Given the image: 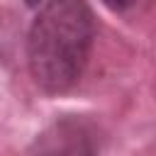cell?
I'll use <instances>...</instances> for the list:
<instances>
[{
  "label": "cell",
  "mask_w": 156,
  "mask_h": 156,
  "mask_svg": "<svg viewBox=\"0 0 156 156\" xmlns=\"http://www.w3.org/2000/svg\"><path fill=\"white\" fill-rule=\"evenodd\" d=\"M95 17L85 0H44L27 34V66L46 93L71 90L85 71Z\"/></svg>",
  "instance_id": "obj_1"
},
{
  "label": "cell",
  "mask_w": 156,
  "mask_h": 156,
  "mask_svg": "<svg viewBox=\"0 0 156 156\" xmlns=\"http://www.w3.org/2000/svg\"><path fill=\"white\" fill-rule=\"evenodd\" d=\"M93 136H95V132L88 124H83L78 119H63V122H56L41 139H37L34 149H39V151H63L66 141H71L68 151H93L88 144H83L85 139H93Z\"/></svg>",
  "instance_id": "obj_2"
},
{
  "label": "cell",
  "mask_w": 156,
  "mask_h": 156,
  "mask_svg": "<svg viewBox=\"0 0 156 156\" xmlns=\"http://www.w3.org/2000/svg\"><path fill=\"white\" fill-rule=\"evenodd\" d=\"M102 5H107L110 10H115V12H124V10H129V7H134L139 0H100Z\"/></svg>",
  "instance_id": "obj_3"
},
{
  "label": "cell",
  "mask_w": 156,
  "mask_h": 156,
  "mask_svg": "<svg viewBox=\"0 0 156 156\" xmlns=\"http://www.w3.org/2000/svg\"><path fill=\"white\" fill-rule=\"evenodd\" d=\"M24 2H27V5H29V7H39V5H41V2H44V0H24Z\"/></svg>",
  "instance_id": "obj_4"
}]
</instances>
